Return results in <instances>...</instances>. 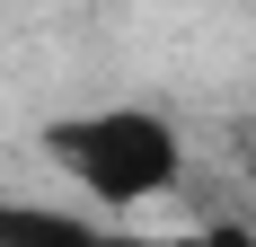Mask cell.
<instances>
[{"instance_id": "1", "label": "cell", "mask_w": 256, "mask_h": 247, "mask_svg": "<svg viewBox=\"0 0 256 247\" xmlns=\"http://www.w3.org/2000/svg\"><path fill=\"white\" fill-rule=\"evenodd\" d=\"M44 159L62 168L98 221H132L186 186V132L159 106L142 98H106V106H80V115H53L44 124Z\"/></svg>"}, {"instance_id": "2", "label": "cell", "mask_w": 256, "mask_h": 247, "mask_svg": "<svg viewBox=\"0 0 256 247\" xmlns=\"http://www.w3.org/2000/svg\"><path fill=\"white\" fill-rule=\"evenodd\" d=\"M98 212H71V203H26V194H0V247H106Z\"/></svg>"}, {"instance_id": "3", "label": "cell", "mask_w": 256, "mask_h": 247, "mask_svg": "<svg viewBox=\"0 0 256 247\" xmlns=\"http://www.w3.org/2000/svg\"><path fill=\"white\" fill-rule=\"evenodd\" d=\"M106 247H230V230H142V221H115Z\"/></svg>"}, {"instance_id": "4", "label": "cell", "mask_w": 256, "mask_h": 247, "mask_svg": "<svg viewBox=\"0 0 256 247\" xmlns=\"http://www.w3.org/2000/svg\"><path fill=\"white\" fill-rule=\"evenodd\" d=\"M230 247H256V238H248V230H230Z\"/></svg>"}]
</instances>
